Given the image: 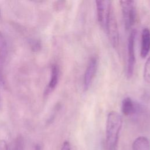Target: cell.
Instances as JSON below:
<instances>
[{
	"instance_id": "6da1fadb",
	"label": "cell",
	"mask_w": 150,
	"mask_h": 150,
	"mask_svg": "<svg viewBox=\"0 0 150 150\" xmlns=\"http://www.w3.org/2000/svg\"><path fill=\"white\" fill-rule=\"evenodd\" d=\"M122 125V118L117 111L108 113L106 122V144L108 150H116L119 134Z\"/></svg>"
},
{
	"instance_id": "7a4b0ae2",
	"label": "cell",
	"mask_w": 150,
	"mask_h": 150,
	"mask_svg": "<svg viewBox=\"0 0 150 150\" xmlns=\"http://www.w3.org/2000/svg\"><path fill=\"white\" fill-rule=\"evenodd\" d=\"M124 22L126 29H130L135 23L136 17L135 2L131 0L120 1Z\"/></svg>"
},
{
	"instance_id": "3957f363",
	"label": "cell",
	"mask_w": 150,
	"mask_h": 150,
	"mask_svg": "<svg viewBox=\"0 0 150 150\" xmlns=\"http://www.w3.org/2000/svg\"><path fill=\"white\" fill-rule=\"evenodd\" d=\"M98 21L101 26L105 30L106 26L112 11L111 1H96Z\"/></svg>"
},
{
	"instance_id": "277c9868",
	"label": "cell",
	"mask_w": 150,
	"mask_h": 150,
	"mask_svg": "<svg viewBox=\"0 0 150 150\" xmlns=\"http://www.w3.org/2000/svg\"><path fill=\"white\" fill-rule=\"evenodd\" d=\"M136 31L132 30L128 39L127 44V76L128 78L132 77L135 64V41L136 37Z\"/></svg>"
},
{
	"instance_id": "5b68a950",
	"label": "cell",
	"mask_w": 150,
	"mask_h": 150,
	"mask_svg": "<svg viewBox=\"0 0 150 150\" xmlns=\"http://www.w3.org/2000/svg\"><path fill=\"white\" fill-rule=\"evenodd\" d=\"M105 31L107 32L112 46L117 47L118 45L119 34L117 20L113 9L109 17Z\"/></svg>"
},
{
	"instance_id": "8992f818",
	"label": "cell",
	"mask_w": 150,
	"mask_h": 150,
	"mask_svg": "<svg viewBox=\"0 0 150 150\" xmlns=\"http://www.w3.org/2000/svg\"><path fill=\"white\" fill-rule=\"evenodd\" d=\"M97 59L96 57L90 58L84 76V88L87 90L91 86L97 69Z\"/></svg>"
},
{
	"instance_id": "52a82bcc",
	"label": "cell",
	"mask_w": 150,
	"mask_h": 150,
	"mask_svg": "<svg viewBox=\"0 0 150 150\" xmlns=\"http://www.w3.org/2000/svg\"><path fill=\"white\" fill-rule=\"evenodd\" d=\"M8 53L7 44L6 40L1 32H0V85L4 84L3 68Z\"/></svg>"
},
{
	"instance_id": "ba28073f",
	"label": "cell",
	"mask_w": 150,
	"mask_h": 150,
	"mask_svg": "<svg viewBox=\"0 0 150 150\" xmlns=\"http://www.w3.org/2000/svg\"><path fill=\"white\" fill-rule=\"evenodd\" d=\"M150 51V30L148 28L142 29L141 33V56L145 58Z\"/></svg>"
},
{
	"instance_id": "9c48e42d",
	"label": "cell",
	"mask_w": 150,
	"mask_h": 150,
	"mask_svg": "<svg viewBox=\"0 0 150 150\" xmlns=\"http://www.w3.org/2000/svg\"><path fill=\"white\" fill-rule=\"evenodd\" d=\"M59 76V69L57 65L53 64L51 67L50 79L46 90L45 94H47L52 91L57 86Z\"/></svg>"
},
{
	"instance_id": "30bf717a",
	"label": "cell",
	"mask_w": 150,
	"mask_h": 150,
	"mask_svg": "<svg viewBox=\"0 0 150 150\" xmlns=\"http://www.w3.org/2000/svg\"><path fill=\"white\" fill-rule=\"evenodd\" d=\"M132 150H150V141L145 137L137 138L132 144Z\"/></svg>"
},
{
	"instance_id": "8fae6325",
	"label": "cell",
	"mask_w": 150,
	"mask_h": 150,
	"mask_svg": "<svg viewBox=\"0 0 150 150\" xmlns=\"http://www.w3.org/2000/svg\"><path fill=\"white\" fill-rule=\"evenodd\" d=\"M121 110L123 114L126 116L130 115L134 113L135 105L132 100L130 97H127L122 100Z\"/></svg>"
},
{
	"instance_id": "7c38bea8",
	"label": "cell",
	"mask_w": 150,
	"mask_h": 150,
	"mask_svg": "<svg viewBox=\"0 0 150 150\" xmlns=\"http://www.w3.org/2000/svg\"><path fill=\"white\" fill-rule=\"evenodd\" d=\"M143 76L144 80L147 83H150V56L145 63Z\"/></svg>"
},
{
	"instance_id": "4fadbf2b",
	"label": "cell",
	"mask_w": 150,
	"mask_h": 150,
	"mask_svg": "<svg viewBox=\"0 0 150 150\" xmlns=\"http://www.w3.org/2000/svg\"><path fill=\"white\" fill-rule=\"evenodd\" d=\"M61 150H71L70 143L68 141H64L62 145Z\"/></svg>"
},
{
	"instance_id": "5bb4252c",
	"label": "cell",
	"mask_w": 150,
	"mask_h": 150,
	"mask_svg": "<svg viewBox=\"0 0 150 150\" xmlns=\"http://www.w3.org/2000/svg\"><path fill=\"white\" fill-rule=\"evenodd\" d=\"M0 104H1V102H0Z\"/></svg>"
}]
</instances>
